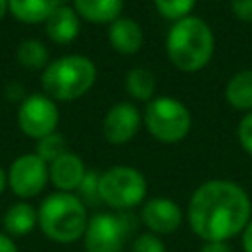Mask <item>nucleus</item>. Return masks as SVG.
Returning a JSON list of instances; mask_svg holds the SVG:
<instances>
[{
	"mask_svg": "<svg viewBox=\"0 0 252 252\" xmlns=\"http://www.w3.org/2000/svg\"><path fill=\"white\" fill-rule=\"evenodd\" d=\"M49 181V163H45L35 152L18 156L8 167V187L10 191L28 201L37 197Z\"/></svg>",
	"mask_w": 252,
	"mask_h": 252,
	"instance_id": "9",
	"label": "nucleus"
},
{
	"mask_svg": "<svg viewBox=\"0 0 252 252\" xmlns=\"http://www.w3.org/2000/svg\"><path fill=\"white\" fill-rule=\"evenodd\" d=\"M124 89L136 102H150L156 96V77L146 67H132L124 77Z\"/></svg>",
	"mask_w": 252,
	"mask_h": 252,
	"instance_id": "19",
	"label": "nucleus"
},
{
	"mask_svg": "<svg viewBox=\"0 0 252 252\" xmlns=\"http://www.w3.org/2000/svg\"><path fill=\"white\" fill-rule=\"evenodd\" d=\"M230 12L236 20L252 24V0H230Z\"/></svg>",
	"mask_w": 252,
	"mask_h": 252,
	"instance_id": "26",
	"label": "nucleus"
},
{
	"mask_svg": "<svg viewBox=\"0 0 252 252\" xmlns=\"http://www.w3.org/2000/svg\"><path fill=\"white\" fill-rule=\"evenodd\" d=\"M96 83V65L87 55H61L41 71V89L55 102L85 96Z\"/></svg>",
	"mask_w": 252,
	"mask_h": 252,
	"instance_id": "4",
	"label": "nucleus"
},
{
	"mask_svg": "<svg viewBox=\"0 0 252 252\" xmlns=\"http://www.w3.org/2000/svg\"><path fill=\"white\" fill-rule=\"evenodd\" d=\"M67 150V140L63 134L59 132H53V134H47L43 138H39L35 142V154L45 161V163H51L53 159H57L59 156H63Z\"/></svg>",
	"mask_w": 252,
	"mask_h": 252,
	"instance_id": "21",
	"label": "nucleus"
},
{
	"mask_svg": "<svg viewBox=\"0 0 252 252\" xmlns=\"http://www.w3.org/2000/svg\"><path fill=\"white\" fill-rule=\"evenodd\" d=\"M61 0H8V12L22 24H43Z\"/></svg>",
	"mask_w": 252,
	"mask_h": 252,
	"instance_id": "18",
	"label": "nucleus"
},
{
	"mask_svg": "<svg viewBox=\"0 0 252 252\" xmlns=\"http://www.w3.org/2000/svg\"><path fill=\"white\" fill-rule=\"evenodd\" d=\"M140 219L148 232H154L158 236L175 232L183 222V211L179 205L167 197H152L142 203Z\"/></svg>",
	"mask_w": 252,
	"mask_h": 252,
	"instance_id": "11",
	"label": "nucleus"
},
{
	"mask_svg": "<svg viewBox=\"0 0 252 252\" xmlns=\"http://www.w3.org/2000/svg\"><path fill=\"white\" fill-rule=\"evenodd\" d=\"M199 252H232L228 242H220V240H209L203 242V246L199 248Z\"/></svg>",
	"mask_w": 252,
	"mask_h": 252,
	"instance_id": "28",
	"label": "nucleus"
},
{
	"mask_svg": "<svg viewBox=\"0 0 252 252\" xmlns=\"http://www.w3.org/2000/svg\"><path fill=\"white\" fill-rule=\"evenodd\" d=\"M87 222V205L75 193H49L37 207L39 230L59 244H71L83 238Z\"/></svg>",
	"mask_w": 252,
	"mask_h": 252,
	"instance_id": "3",
	"label": "nucleus"
},
{
	"mask_svg": "<svg viewBox=\"0 0 252 252\" xmlns=\"http://www.w3.org/2000/svg\"><path fill=\"white\" fill-rule=\"evenodd\" d=\"M16 120L22 134L37 142L39 138L57 132L59 106L45 93H32L18 104Z\"/></svg>",
	"mask_w": 252,
	"mask_h": 252,
	"instance_id": "7",
	"label": "nucleus"
},
{
	"mask_svg": "<svg viewBox=\"0 0 252 252\" xmlns=\"http://www.w3.org/2000/svg\"><path fill=\"white\" fill-rule=\"evenodd\" d=\"M240 238H242V248H244V252H252V219H250L248 224L244 226Z\"/></svg>",
	"mask_w": 252,
	"mask_h": 252,
	"instance_id": "29",
	"label": "nucleus"
},
{
	"mask_svg": "<svg viewBox=\"0 0 252 252\" xmlns=\"http://www.w3.org/2000/svg\"><path fill=\"white\" fill-rule=\"evenodd\" d=\"M142 122L154 140L163 144H177L187 138L193 116L179 98L154 96L150 102H146Z\"/></svg>",
	"mask_w": 252,
	"mask_h": 252,
	"instance_id": "5",
	"label": "nucleus"
},
{
	"mask_svg": "<svg viewBox=\"0 0 252 252\" xmlns=\"http://www.w3.org/2000/svg\"><path fill=\"white\" fill-rule=\"evenodd\" d=\"M4 96L8 98V100H12V102H22L28 94H26V91H24V85L22 83H18V81H12V83H8L6 85V89H4Z\"/></svg>",
	"mask_w": 252,
	"mask_h": 252,
	"instance_id": "27",
	"label": "nucleus"
},
{
	"mask_svg": "<svg viewBox=\"0 0 252 252\" xmlns=\"http://www.w3.org/2000/svg\"><path fill=\"white\" fill-rule=\"evenodd\" d=\"M43 28H45V35L53 43L67 45V43L75 41L77 35L81 33V18L73 6L59 4L49 14V18L43 22Z\"/></svg>",
	"mask_w": 252,
	"mask_h": 252,
	"instance_id": "13",
	"label": "nucleus"
},
{
	"mask_svg": "<svg viewBox=\"0 0 252 252\" xmlns=\"http://www.w3.org/2000/svg\"><path fill=\"white\" fill-rule=\"evenodd\" d=\"M195 4L197 0H154L156 12L169 22H177L181 18L191 16Z\"/></svg>",
	"mask_w": 252,
	"mask_h": 252,
	"instance_id": "22",
	"label": "nucleus"
},
{
	"mask_svg": "<svg viewBox=\"0 0 252 252\" xmlns=\"http://www.w3.org/2000/svg\"><path fill=\"white\" fill-rule=\"evenodd\" d=\"M71 6L81 20L96 26H110L122 16L124 0H73Z\"/></svg>",
	"mask_w": 252,
	"mask_h": 252,
	"instance_id": "15",
	"label": "nucleus"
},
{
	"mask_svg": "<svg viewBox=\"0 0 252 252\" xmlns=\"http://www.w3.org/2000/svg\"><path fill=\"white\" fill-rule=\"evenodd\" d=\"M6 187H8V173H6L4 167L0 165V195L6 191Z\"/></svg>",
	"mask_w": 252,
	"mask_h": 252,
	"instance_id": "31",
	"label": "nucleus"
},
{
	"mask_svg": "<svg viewBox=\"0 0 252 252\" xmlns=\"http://www.w3.org/2000/svg\"><path fill=\"white\" fill-rule=\"evenodd\" d=\"M98 177H100V173L87 169V173H85V177H83L79 189L75 191V195H77L85 205H96V203H100V195H98Z\"/></svg>",
	"mask_w": 252,
	"mask_h": 252,
	"instance_id": "23",
	"label": "nucleus"
},
{
	"mask_svg": "<svg viewBox=\"0 0 252 252\" xmlns=\"http://www.w3.org/2000/svg\"><path fill=\"white\" fill-rule=\"evenodd\" d=\"M132 252H165V244L158 234L144 232L132 242Z\"/></svg>",
	"mask_w": 252,
	"mask_h": 252,
	"instance_id": "24",
	"label": "nucleus"
},
{
	"mask_svg": "<svg viewBox=\"0 0 252 252\" xmlns=\"http://www.w3.org/2000/svg\"><path fill=\"white\" fill-rule=\"evenodd\" d=\"M6 14H8V0H0V22L4 20Z\"/></svg>",
	"mask_w": 252,
	"mask_h": 252,
	"instance_id": "32",
	"label": "nucleus"
},
{
	"mask_svg": "<svg viewBox=\"0 0 252 252\" xmlns=\"http://www.w3.org/2000/svg\"><path fill=\"white\" fill-rule=\"evenodd\" d=\"M148 183L140 169L132 165H114L100 173L98 195L100 203L114 211H126L146 201Z\"/></svg>",
	"mask_w": 252,
	"mask_h": 252,
	"instance_id": "6",
	"label": "nucleus"
},
{
	"mask_svg": "<svg viewBox=\"0 0 252 252\" xmlns=\"http://www.w3.org/2000/svg\"><path fill=\"white\" fill-rule=\"evenodd\" d=\"M108 43L120 55H134L144 45V30L138 20L120 16L108 26Z\"/></svg>",
	"mask_w": 252,
	"mask_h": 252,
	"instance_id": "14",
	"label": "nucleus"
},
{
	"mask_svg": "<svg viewBox=\"0 0 252 252\" xmlns=\"http://www.w3.org/2000/svg\"><path fill=\"white\" fill-rule=\"evenodd\" d=\"M236 138H238V144L242 146V150L248 156H252V110L240 118V122L236 126Z\"/></svg>",
	"mask_w": 252,
	"mask_h": 252,
	"instance_id": "25",
	"label": "nucleus"
},
{
	"mask_svg": "<svg viewBox=\"0 0 252 252\" xmlns=\"http://www.w3.org/2000/svg\"><path fill=\"white\" fill-rule=\"evenodd\" d=\"M213 53L215 33L203 18L191 14L169 26L165 35V55L177 71H201L209 65Z\"/></svg>",
	"mask_w": 252,
	"mask_h": 252,
	"instance_id": "2",
	"label": "nucleus"
},
{
	"mask_svg": "<svg viewBox=\"0 0 252 252\" xmlns=\"http://www.w3.org/2000/svg\"><path fill=\"white\" fill-rule=\"evenodd\" d=\"M142 126V112L134 102L118 100L114 102L102 120V136L108 144L122 146L128 144Z\"/></svg>",
	"mask_w": 252,
	"mask_h": 252,
	"instance_id": "10",
	"label": "nucleus"
},
{
	"mask_svg": "<svg viewBox=\"0 0 252 252\" xmlns=\"http://www.w3.org/2000/svg\"><path fill=\"white\" fill-rule=\"evenodd\" d=\"M130 234L126 217L116 213H96L89 217L83 242L87 252H120Z\"/></svg>",
	"mask_w": 252,
	"mask_h": 252,
	"instance_id": "8",
	"label": "nucleus"
},
{
	"mask_svg": "<svg viewBox=\"0 0 252 252\" xmlns=\"http://www.w3.org/2000/svg\"><path fill=\"white\" fill-rule=\"evenodd\" d=\"M16 61L28 71H43L49 65V49L41 39H22L16 47Z\"/></svg>",
	"mask_w": 252,
	"mask_h": 252,
	"instance_id": "20",
	"label": "nucleus"
},
{
	"mask_svg": "<svg viewBox=\"0 0 252 252\" xmlns=\"http://www.w3.org/2000/svg\"><path fill=\"white\" fill-rule=\"evenodd\" d=\"M224 100L240 112L252 110V69L236 71L224 85Z\"/></svg>",
	"mask_w": 252,
	"mask_h": 252,
	"instance_id": "17",
	"label": "nucleus"
},
{
	"mask_svg": "<svg viewBox=\"0 0 252 252\" xmlns=\"http://www.w3.org/2000/svg\"><path fill=\"white\" fill-rule=\"evenodd\" d=\"M2 224L8 236H26L37 226V209L32 203L20 199L6 209Z\"/></svg>",
	"mask_w": 252,
	"mask_h": 252,
	"instance_id": "16",
	"label": "nucleus"
},
{
	"mask_svg": "<svg viewBox=\"0 0 252 252\" xmlns=\"http://www.w3.org/2000/svg\"><path fill=\"white\" fill-rule=\"evenodd\" d=\"M250 219L252 201L248 193L230 179H209L201 183L187 203L189 226L203 242H228L242 234Z\"/></svg>",
	"mask_w": 252,
	"mask_h": 252,
	"instance_id": "1",
	"label": "nucleus"
},
{
	"mask_svg": "<svg viewBox=\"0 0 252 252\" xmlns=\"http://www.w3.org/2000/svg\"><path fill=\"white\" fill-rule=\"evenodd\" d=\"M0 252H18L14 238L8 236L6 232H0Z\"/></svg>",
	"mask_w": 252,
	"mask_h": 252,
	"instance_id": "30",
	"label": "nucleus"
},
{
	"mask_svg": "<svg viewBox=\"0 0 252 252\" xmlns=\"http://www.w3.org/2000/svg\"><path fill=\"white\" fill-rule=\"evenodd\" d=\"M87 173L85 161L75 152H65L49 163V183L57 191L75 193Z\"/></svg>",
	"mask_w": 252,
	"mask_h": 252,
	"instance_id": "12",
	"label": "nucleus"
}]
</instances>
